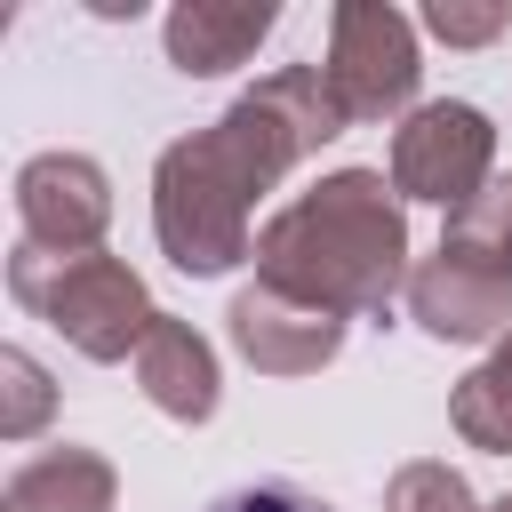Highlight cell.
I'll return each instance as SVG.
<instances>
[{
    "mask_svg": "<svg viewBox=\"0 0 512 512\" xmlns=\"http://www.w3.org/2000/svg\"><path fill=\"white\" fill-rule=\"evenodd\" d=\"M336 128H352V120L328 96L320 64H280L216 128L168 144L160 176H152V232H160L168 264L176 272H224V264H240L248 256V208L312 144H328Z\"/></svg>",
    "mask_w": 512,
    "mask_h": 512,
    "instance_id": "cell-1",
    "label": "cell"
},
{
    "mask_svg": "<svg viewBox=\"0 0 512 512\" xmlns=\"http://www.w3.org/2000/svg\"><path fill=\"white\" fill-rule=\"evenodd\" d=\"M408 256V224L400 200L376 168H336L312 192H296L264 232H256V272L280 296H304L336 320L352 312H384L400 296V264Z\"/></svg>",
    "mask_w": 512,
    "mask_h": 512,
    "instance_id": "cell-2",
    "label": "cell"
},
{
    "mask_svg": "<svg viewBox=\"0 0 512 512\" xmlns=\"http://www.w3.org/2000/svg\"><path fill=\"white\" fill-rule=\"evenodd\" d=\"M8 296L24 312H40L64 344H80L88 360H136L144 336H152V320H160L152 296H144V280L120 256H104V248H88V256H40V248L16 240Z\"/></svg>",
    "mask_w": 512,
    "mask_h": 512,
    "instance_id": "cell-3",
    "label": "cell"
},
{
    "mask_svg": "<svg viewBox=\"0 0 512 512\" xmlns=\"http://www.w3.org/2000/svg\"><path fill=\"white\" fill-rule=\"evenodd\" d=\"M408 312L456 344L496 336L512 320V176H496L472 208L448 216L440 256L408 272Z\"/></svg>",
    "mask_w": 512,
    "mask_h": 512,
    "instance_id": "cell-4",
    "label": "cell"
},
{
    "mask_svg": "<svg viewBox=\"0 0 512 512\" xmlns=\"http://www.w3.org/2000/svg\"><path fill=\"white\" fill-rule=\"evenodd\" d=\"M416 24L400 8H368V0H344L328 16V96L344 104V120H384L416 96Z\"/></svg>",
    "mask_w": 512,
    "mask_h": 512,
    "instance_id": "cell-5",
    "label": "cell"
},
{
    "mask_svg": "<svg viewBox=\"0 0 512 512\" xmlns=\"http://www.w3.org/2000/svg\"><path fill=\"white\" fill-rule=\"evenodd\" d=\"M496 128L480 104H416L400 128H392V192L408 200H440L448 216L472 208L496 176Z\"/></svg>",
    "mask_w": 512,
    "mask_h": 512,
    "instance_id": "cell-6",
    "label": "cell"
},
{
    "mask_svg": "<svg viewBox=\"0 0 512 512\" xmlns=\"http://www.w3.org/2000/svg\"><path fill=\"white\" fill-rule=\"evenodd\" d=\"M16 224L40 256H88L112 224V184L88 152H40L16 176Z\"/></svg>",
    "mask_w": 512,
    "mask_h": 512,
    "instance_id": "cell-7",
    "label": "cell"
},
{
    "mask_svg": "<svg viewBox=\"0 0 512 512\" xmlns=\"http://www.w3.org/2000/svg\"><path fill=\"white\" fill-rule=\"evenodd\" d=\"M232 344H240L264 376H304V368L336 360L344 320L320 312V304H304V296H280V288L256 280V288L232 296Z\"/></svg>",
    "mask_w": 512,
    "mask_h": 512,
    "instance_id": "cell-8",
    "label": "cell"
},
{
    "mask_svg": "<svg viewBox=\"0 0 512 512\" xmlns=\"http://www.w3.org/2000/svg\"><path fill=\"white\" fill-rule=\"evenodd\" d=\"M136 384H144V400L160 408V416H176V424H208L216 416V352L184 328V320H152V336H144V352H136Z\"/></svg>",
    "mask_w": 512,
    "mask_h": 512,
    "instance_id": "cell-9",
    "label": "cell"
},
{
    "mask_svg": "<svg viewBox=\"0 0 512 512\" xmlns=\"http://www.w3.org/2000/svg\"><path fill=\"white\" fill-rule=\"evenodd\" d=\"M280 24V8L272 0H256V8H224V0H184L176 16H168V64L176 72H232L264 32Z\"/></svg>",
    "mask_w": 512,
    "mask_h": 512,
    "instance_id": "cell-10",
    "label": "cell"
},
{
    "mask_svg": "<svg viewBox=\"0 0 512 512\" xmlns=\"http://www.w3.org/2000/svg\"><path fill=\"white\" fill-rule=\"evenodd\" d=\"M8 512H112V464L96 448H48L32 464H16L8 480Z\"/></svg>",
    "mask_w": 512,
    "mask_h": 512,
    "instance_id": "cell-11",
    "label": "cell"
},
{
    "mask_svg": "<svg viewBox=\"0 0 512 512\" xmlns=\"http://www.w3.org/2000/svg\"><path fill=\"white\" fill-rule=\"evenodd\" d=\"M448 416H456V432L472 440V448H512V344H496L464 384H456V400H448Z\"/></svg>",
    "mask_w": 512,
    "mask_h": 512,
    "instance_id": "cell-12",
    "label": "cell"
},
{
    "mask_svg": "<svg viewBox=\"0 0 512 512\" xmlns=\"http://www.w3.org/2000/svg\"><path fill=\"white\" fill-rule=\"evenodd\" d=\"M384 512H480V504H472L464 472H448V464H408V472H392Z\"/></svg>",
    "mask_w": 512,
    "mask_h": 512,
    "instance_id": "cell-13",
    "label": "cell"
},
{
    "mask_svg": "<svg viewBox=\"0 0 512 512\" xmlns=\"http://www.w3.org/2000/svg\"><path fill=\"white\" fill-rule=\"evenodd\" d=\"M0 376H8V416H0V432H8V440H32L40 416H48V384H40L32 352H0Z\"/></svg>",
    "mask_w": 512,
    "mask_h": 512,
    "instance_id": "cell-14",
    "label": "cell"
},
{
    "mask_svg": "<svg viewBox=\"0 0 512 512\" xmlns=\"http://www.w3.org/2000/svg\"><path fill=\"white\" fill-rule=\"evenodd\" d=\"M512 24V8H424V32H440L448 48H480Z\"/></svg>",
    "mask_w": 512,
    "mask_h": 512,
    "instance_id": "cell-15",
    "label": "cell"
},
{
    "mask_svg": "<svg viewBox=\"0 0 512 512\" xmlns=\"http://www.w3.org/2000/svg\"><path fill=\"white\" fill-rule=\"evenodd\" d=\"M208 512H328L312 488H296V480H256V488H232V496H216Z\"/></svg>",
    "mask_w": 512,
    "mask_h": 512,
    "instance_id": "cell-16",
    "label": "cell"
},
{
    "mask_svg": "<svg viewBox=\"0 0 512 512\" xmlns=\"http://www.w3.org/2000/svg\"><path fill=\"white\" fill-rule=\"evenodd\" d=\"M496 512H512V496H504V504H496Z\"/></svg>",
    "mask_w": 512,
    "mask_h": 512,
    "instance_id": "cell-17",
    "label": "cell"
}]
</instances>
